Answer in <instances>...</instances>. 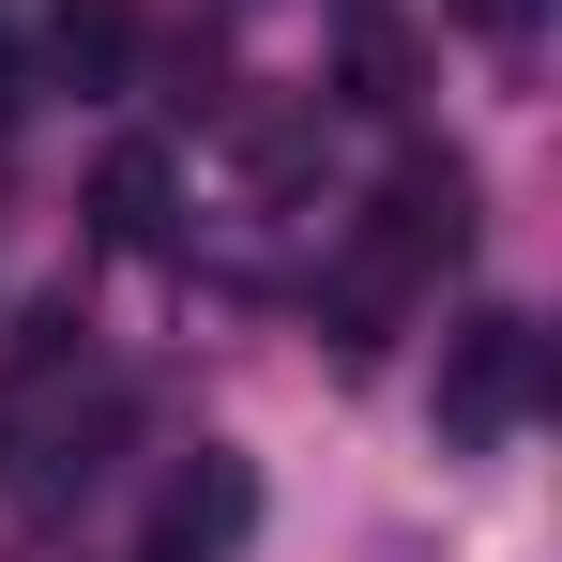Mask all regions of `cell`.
Listing matches in <instances>:
<instances>
[{
    "label": "cell",
    "instance_id": "obj_1",
    "mask_svg": "<svg viewBox=\"0 0 562 562\" xmlns=\"http://www.w3.org/2000/svg\"><path fill=\"white\" fill-rule=\"evenodd\" d=\"M441 259H471V168H457V153H411V168L380 183V228H366L350 304H380V289H411V274H441Z\"/></svg>",
    "mask_w": 562,
    "mask_h": 562
},
{
    "label": "cell",
    "instance_id": "obj_2",
    "mask_svg": "<svg viewBox=\"0 0 562 562\" xmlns=\"http://www.w3.org/2000/svg\"><path fill=\"white\" fill-rule=\"evenodd\" d=\"M517 411H532V319H502V304H486V319L441 335V441L486 457V441H517Z\"/></svg>",
    "mask_w": 562,
    "mask_h": 562
},
{
    "label": "cell",
    "instance_id": "obj_3",
    "mask_svg": "<svg viewBox=\"0 0 562 562\" xmlns=\"http://www.w3.org/2000/svg\"><path fill=\"white\" fill-rule=\"evenodd\" d=\"M244 517H259L244 457H198L183 486H168V517H153V562H228V548H244Z\"/></svg>",
    "mask_w": 562,
    "mask_h": 562
},
{
    "label": "cell",
    "instance_id": "obj_4",
    "mask_svg": "<svg viewBox=\"0 0 562 562\" xmlns=\"http://www.w3.org/2000/svg\"><path fill=\"white\" fill-rule=\"evenodd\" d=\"M92 228L106 244H168V153H153V137H122L92 168Z\"/></svg>",
    "mask_w": 562,
    "mask_h": 562
},
{
    "label": "cell",
    "instance_id": "obj_5",
    "mask_svg": "<svg viewBox=\"0 0 562 562\" xmlns=\"http://www.w3.org/2000/svg\"><path fill=\"white\" fill-rule=\"evenodd\" d=\"M532 15L548 0H457V31H486V46H532Z\"/></svg>",
    "mask_w": 562,
    "mask_h": 562
}]
</instances>
